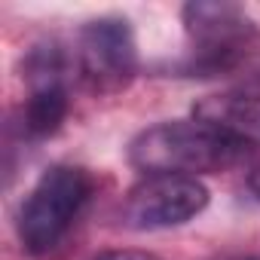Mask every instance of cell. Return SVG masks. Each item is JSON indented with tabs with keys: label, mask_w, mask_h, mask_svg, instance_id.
Returning a JSON list of instances; mask_svg holds the SVG:
<instances>
[{
	"label": "cell",
	"mask_w": 260,
	"mask_h": 260,
	"mask_svg": "<svg viewBox=\"0 0 260 260\" xmlns=\"http://www.w3.org/2000/svg\"><path fill=\"white\" fill-rule=\"evenodd\" d=\"M254 153V141L233 135L205 119H175L150 125L132 141L128 159L147 175H187L223 172L245 162Z\"/></svg>",
	"instance_id": "1"
},
{
	"label": "cell",
	"mask_w": 260,
	"mask_h": 260,
	"mask_svg": "<svg viewBox=\"0 0 260 260\" xmlns=\"http://www.w3.org/2000/svg\"><path fill=\"white\" fill-rule=\"evenodd\" d=\"M92 196V178L77 166H52L40 175L19 211V239L28 254H49L68 236Z\"/></svg>",
	"instance_id": "2"
},
{
	"label": "cell",
	"mask_w": 260,
	"mask_h": 260,
	"mask_svg": "<svg viewBox=\"0 0 260 260\" xmlns=\"http://www.w3.org/2000/svg\"><path fill=\"white\" fill-rule=\"evenodd\" d=\"M184 25L193 43L190 71L199 74H217L233 68L239 58L248 55L257 37L254 22L236 4H205V0L187 4Z\"/></svg>",
	"instance_id": "3"
},
{
	"label": "cell",
	"mask_w": 260,
	"mask_h": 260,
	"mask_svg": "<svg viewBox=\"0 0 260 260\" xmlns=\"http://www.w3.org/2000/svg\"><path fill=\"white\" fill-rule=\"evenodd\" d=\"M208 205L202 181L187 175H147L128 190L122 202V223L132 230H162L196 217Z\"/></svg>",
	"instance_id": "4"
},
{
	"label": "cell",
	"mask_w": 260,
	"mask_h": 260,
	"mask_svg": "<svg viewBox=\"0 0 260 260\" xmlns=\"http://www.w3.org/2000/svg\"><path fill=\"white\" fill-rule=\"evenodd\" d=\"M80 71L95 89H119L132 80L138 52L125 19H95L80 31Z\"/></svg>",
	"instance_id": "5"
},
{
	"label": "cell",
	"mask_w": 260,
	"mask_h": 260,
	"mask_svg": "<svg viewBox=\"0 0 260 260\" xmlns=\"http://www.w3.org/2000/svg\"><path fill=\"white\" fill-rule=\"evenodd\" d=\"M25 74L31 83L25 110H22V125L28 138H46L61 125L68 113V83H64V55L55 43L37 46L28 61Z\"/></svg>",
	"instance_id": "6"
},
{
	"label": "cell",
	"mask_w": 260,
	"mask_h": 260,
	"mask_svg": "<svg viewBox=\"0 0 260 260\" xmlns=\"http://www.w3.org/2000/svg\"><path fill=\"white\" fill-rule=\"evenodd\" d=\"M196 119L254 141V135L260 132V101L248 95H214L196 107Z\"/></svg>",
	"instance_id": "7"
},
{
	"label": "cell",
	"mask_w": 260,
	"mask_h": 260,
	"mask_svg": "<svg viewBox=\"0 0 260 260\" xmlns=\"http://www.w3.org/2000/svg\"><path fill=\"white\" fill-rule=\"evenodd\" d=\"M92 260H159L153 254H144V251H104Z\"/></svg>",
	"instance_id": "8"
},
{
	"label": "cell",
	"mask_w": 260,
	"mask_h": 260,
	"mask_svg": "<svg viewBox=\"0 0 260 260\" xmlns=\"http://www.w3.org/2000/svg\"><path fill=\"white\" fill-rule=\"evenodd\" d=\"M248 187H251L254 199L260 202V169H254V172H251V178H248Z\"/></svg>",
	"instance_id": "9"
},
{
	"label": "cell",
	"mask_w": 260,
	"mask_h": 260,
	"mask_svg": "<svg viewBox=\"0 0 260 260\" xmlns=\"http://www.w3.org/2000/svg\"><path fill=\"white\" fill-rule=\"evenodd\" d=\"M233 260H260V257H233Z\"/></svg>",
	"instance_id": "10"
}]
</instances>
